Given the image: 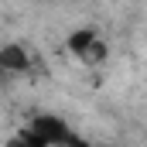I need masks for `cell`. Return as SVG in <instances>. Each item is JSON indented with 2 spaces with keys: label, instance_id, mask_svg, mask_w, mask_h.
<instances>
[{
  "label": "cell",
  "instance_id": "1",
  "mask_svg": "<svg viewBox=\"0 0 147 147\" xmlns=\"http://www.w3.org/2000/svg\"><path fill=\"white\" fill-rule=\"evenodd\" d=\"M17 134H21L31 147H82L86 144L82 137H75V130L65 120H58V116H51V113H38L34 120H31L24 130H17Z\"/></svg>",
  "mask_w": 147,
  "mask_h": 147
},
{
  "label": "cell",
  "instance_id": "2",
  "mask_svg": "<svg viewBox=\"0 0 147 147\" xmlns=\"http://www.w3.org/2000/svg\"><path fill=\"white\" fill-rule=\"evenodd\" d=\"M65 45H69V51H72L82 65H103L106 55H110L106 41H103V34L96 28H75Z\"/></svg>",
  "mask_w": 147,
  "mask_h": 147
},
{
  "label": "cell",
  "instance_id": "3",
  "mask_svg": "<svg viewBox=\"0 0 147 147\" xmlns=\"http://www.w3.org/2000/svg\"><path fill=\"white\" fill-rule=\"evenodd\" d=\"M31 69V55L21 45H3L0 48V72H28Z\"/></svg>",
  "mask_w": 147,
  "mask_h": 147
},
{
  "label": "cell",
  "instance_id": "4",
  "mask_svg": "<svg viewBox=\"0 0 147 147\" xmlns=\"http://www.w3.org/2000/svg\"><path fill=\"white\" fill-rule=\"evenodd\" d=\"M3 147H31V144H28V140H24L21 134H14V137H10V140H7Z\"/></svg>",
  "mask_w": 147,
  "mask_h": 147
},
{
  "label": "cell",
  "instance_id": "5",
  "mask_svg": "<svg viewBox=\"0 0 147 147\" xmlns=\"http://www.w3.org/2000/svg\"><path fill=\"white\" fill-rule=\"evenodd\" d=\"M82 147H92V144H89V140H86V144H82Z\"/></svg>",
  "mask_w": 147,
  "mask_h": 147
}]
</instances>
